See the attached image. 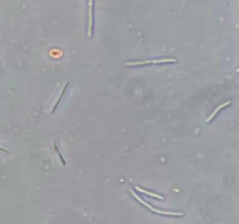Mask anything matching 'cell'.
<instances>
[{
  "label": "cell",
  "mask_w": 239,
  "mask_h": 224,
  "mask_svg": "<svg viewBox=\"0 0 239 224\" xmlns=\"http://www.w3.org/2000/svg\"><path fill=\"white\" fill-rule=\"evenodd\" d=\"M176 60L174 58H164V59L153 60V61H138V62H130L127 63L126 65H145L149 63H170V62H175Z\"/></svg>",
  "instance_id": "obj_1"
},
{
  "label": "cell",
  "mask_w": 239,
  "mask_h": 224,
  "mask_svg": "<svg viewBox=\"0 0 239 224\" xmlns=\"http://www.w3.org/2000/svg\"><path fill=\"white\" fill-rule=\"evenodd\" d=\"M230 103H231L230 101H227V102H226V103H223V104L220 105H219V106H218V107H217V108H216L215 110H214V112H212V113L211 115H210V116H209V117L208 118V119L206 120V122H209V121H210V120H211L212 119V118L214 117V115H215L217 113V112L220 110V109H222V108H225V107H226V106H227V105H228L229 104H230Z\"/></svg>",
  "instance_id": "obj_2"
}]
</instances>
